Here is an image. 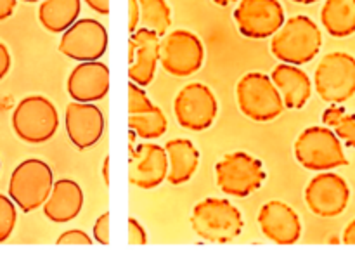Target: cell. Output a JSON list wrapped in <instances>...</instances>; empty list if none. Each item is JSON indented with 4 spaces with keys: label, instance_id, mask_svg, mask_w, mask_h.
I'll list each match as a JSON object with an SVG mask.
<instances>
[{
    "label": "cell",
    "instance_id": "obj_12",
    "mask_svg": "<svg viewBox=\"0 0 355 260\" xmlns=\"http://www.w3.org/2000/svg\"><path fill=\"white\" fill-rule=\"evenodd\" d=\"M232 17L239 33L253 40L270 38L286 21L279 0H239Z\"/></svg>",
    "mask_w": 355,
    "mask_h": 260
},
{
    "label": "cell",
    "instance_id": "obj_25",
    "mask_svg": "<svg viewBox=\"0 0 355 260\" xmlns=\"http://www.w3.org/2000/svg\"><path fill=\"white\" fill-rule=\"evenodd\" d=\"M128 130L134 132L137 137L153 141V139L162 137L168 130V120L162 107L155 106L146 113L128 114Z\"/></svg>",
    "mask_w": 355,
    "mask_h": 260
},
{
    "label": "cell",
    "instance_id": "obj_13",
    "mask_svg": "<svg viewBox=\"0 0 355 260\" xmlns=\"http://www.w3.org/2000/svg\"><path fill=\"white\" fill-rule=\"evenodd\" d=\"M350 201V187L342 175L335 172L318 173L305 187V203L318 217H338L347 210Z\"/></svg>",
    "mask_w": 355,
    "mask_h": 260
},
{
    "label": "cell",
    "instance_id": "obj_2",
    "mask_svg": "<svg viewBox=\"0 0 355 260\" xmlns=\"http://www.w3.org/2000/svg\"><path fill=\"white\" fill-rule=\"evenodd\" d=\"M191 227L203 241L225 245L241 236L245 220L239 208L225 198H205L194 205Z\"/></svg>",
    "mask_w": 355,
    "mask_h": 260
},
{
    "label": "cell",
    "instance_id": "obj_21",
    "mask_svg": "<svg viewBox=\"0 0 355 260\" xmlns=\"http://www.w3.org/2000/svg\"><path fill=\"white\" fill-rule=\"evenodd\" d=\"M168 158V173L166 180L172 186H180L193 179L200 165V151L189 139H170L165 144Z\"/></svg>",
    "mask_w": 355,
    "mask_h": 260
},
{
    "label": "cell",
    "instance_id": "obj_1",
    "mask_svg": "<svg viewBox=\"0 0 355 260\" xmlns=\"http://www.w3.org/2000/svg\"><path fill=\"white\" fill-rule=\"evenodd\" d=\"M321 47V28L305 14L288 17L283 26L270 37V52L286 64H307L319 54Z\"/></svg>",
    "mask_w": 355,
    "mask_h": 260
},
{
    "label": "cell",
    "instance_id": "obj_6",
    "mask_svg": "<svg viewBox=\"0 0 355 260\" xmlns=\"http://www.w3.org/2000/svg\"><path fill=\"white\" fill-rule=\"evenodd\" d=\"M236 101L239 111L253 121H272L284 111L279 90L269 75L260 71H250L239 78Z\"/></svg>",
    "mask_w": 355,
    "mask_h": 260
},
{
    "label": "cell",
    "instance_id": "obj_22",
    "mask_svg": "<svg viewBox=\"0 0 355 260\" xmlns=\"http://www.w3.org/2000/svg\"><path fill=\"white\" fill-rule=\"evenodd\" d=\"M82 0H42L38 21L51 33H62L80 17Z\"/></svg>",
    "mask_w": 355,
    "mask_h": 260
},
{
    "label": "cell",
    "instance_id": "obj_39",
    "mask_svg": "<svg viewBox=\"0 0 355 260\" xmlns=\"http://www.w3.org/2000/svg\"><path fill=\"white\" fill-rule=\"evenodd\" d=\"M293 2L305 3V6H309V3H315V2H319V0H293Z\"/></svg>",
    "mask_w": 355,
    "mask_h": 260
},
{
    "label": "cell",
    "instance_id": "obj_30",
    "mask_svg": "<svg viewBox=\"0 0 355 260\" xmlns=\"http://www.w3.org/2000/svg\"><path fill=\"white\" fill-rule=\"evenodd\" d=\"M58 245H92V238L87 234L82 229H68V231L61 232L58 238Z\"/></svg>",
    "mask_w": 355,
    "mask_h": 260
},
{
    "label": "cell",
    "instance_id": "obj_11",
    "mask_svg": "<svg viewBox=\"0 0 355 260\" xmlns=\"http://www.w3.org/2000/svg\"><path fill=\"white\" fill-rule=\"evenodd\" d=\"M107 51V30L92 17L76 19L68 30L62 31L59 52L78 62L99 61Z\"/></svg>",
    "mask_w": 355,
    "mask_h": 260
},
{
    "label": "cell",
    "instance_id": "obj_23",
    "mask_svg": "<svg viewBox=\"0 0 355 260\" xmlns=\"http://www.w3.org/2000/svg\"><path fill=\"white\" fill-rule=\"evenodd\" d=\"M321 23L331 37L347 38L355 33V0H326Z\"/></svg>",
    "mask_w": 355,
    "mask_h": 260
},
{
    "label": "cell",
    "instance_id": "obj_34",
    "mask_svg": "<svg viewBox=\"0 0 355 260\" xmlns=\"http://www.w3.org/2000/svg\"><path fill=\"white\" fill-rule=\"evenodd\" d=\"M87 6L92 10H96L97 14H103V16H107L110 14V0H83Z\"/></svg>",
    "mask_w": 355,
    "mask_h": 260
},
{
    "label": "cell",
    "instance_id": "obj_5",
    "mask_svg": "<svg viewBox=\"0 0 355 260\" xmlns=\"http://www.w3.org/2000/svg\"><path fill=\"white\" fill-rule=\"evenodd\" d=\"M54 184V172L51 166L38 158L21 162L10 173L9 193L10 200L24 214L37 210L49 198Z\"/></svg>",
    "mask_w": 355,
    "mask_h": 260
},
{
    "label": "cell",
    "instance_id": "obj_37",
    "mask_svg": "<svg viewBox=\"0 0 355 260\" xmlns=\"http://www.w3.org/2000/svg\"><path fill=\"white\" fill-rule=\"evenodd\" d=\"M103 180H104V186H110V158H104L103 162Z\"/></svg>",
    "mask_w": 355,
    "mask_h": 260
},
{
    "label": "cell",
    "instance_id": "obj_32",
    "mask_svg": "<svg viewBox=\"0 0 355 260\" xmlns=\"http://www.w3.org/2000/svg\"><path fill=\"white\" fill-rule=\"evenodd\" d=\"M10 64H12V59H10L9 49H7L3 42H0V80L6 78L10 69Z\"/></svg>",
    "mask_w": 355,
    "mask_h": 260
},
{
    "label": "cell",
    "instance_id": "obj_10",
    "mask_svg": "<svg viewBox=\"0 0 355 260\" xmlns=\"http://www.w3.org/2000/svg\"><path fill=\"white\" fill-rule=\"evenodd\" d=\"M173 113L182 128L203 132L210 128L217 118L218 101L214 90L205 83H187L173 99Z\"/></svg>",
    "mask_w": 355,
    "mask_h": 260
},
{
    "label": "cell",
    "instance_id": "obj_27",
    "mask_svg": "<svg viewBox=\"0 0 355 260\" xmlns=\"http://www.w3.org/2000/svg\"><path fill=\"white\" fill-rule=\"evenodd\" d=\"M16 203L6 194H0V243L7 241L17 222Z\"/></svg>",
    "mask_w": 355,
    "mask_h": 260
},
{
    "label": "cell",
    "instance_id": "obj_31",
    "mask_svg": "<svg viewBox=\"0 0 355 260\" xmlns=\"http://www.w3.org/2000/svg\"><path fill=\"white\" fill-rule=\"evenodd\" d=\"M148 243V232L135 217H128V245L137 246Z\"/></svg>",
    "mask_w": 355,
    "mask_h": 260
},
{
    "label": "cell",
    "instance_id": "obj_38",
    "mask_svg": "<svg viewBox=\"0 0 355 260\" xmlns=\"http://www.w3.org/2000/svg\"><path fill=\"white\" fill-rule=\"evenodd\" d=\"M214 2L220 7H227V6H231V3L238 2V0H214Z\"/></svg>",
    "mask_w": 355,
    "mask_h": 260
},
{
    "label": "cell",
    "instance_id": "obj_3",
    "mask_svg": "<svg viewBox=\"0 0 355 260\" xmlns=\"http://www.w3.org/2000/svg\"><path fill=\"white\" fill-rule=\"evenodd\" d=\"M293 151L297 162L312 172H326L349 165L342 141L326 125L305 128L295 141Z\"/></svg>",
    "mask_w": 355,
    "mask_h": 260
},
{
    "label": "cell",
    "instance_id": "obj_7",
    "mask_svg": "<svg viewBox=\"0 0 355 260\" xmlns=\"http://www.w3.org/2000/svg\"><path fill=\"white\" fill-rule=\"evenodd\" d=\"M14 134L28 144L51 141L59 128L58 107L44 96H28L12 111Z\"/></svg>",
    "mask_w": 355,
    "mask_h": 260
},
{
    "label": "cell",
    "instance_id": "obj_29",
    "mask_svg": "<svg viewBox=\"0 0 355 260\" xmlns=\"http://www.w3.org/2000/svg\"><path fill=\"white\" fill-rule=\"evenodd\" d=\"M92 236L99 245H110V214L107 211L101 214L97 220L94 222Z\"/></svg>",
    "mask_w": 355,
    "mask_h": 260
},
{
    "label": "cell",
    "instance_id": "obj_40",
    "mask_svg": "<svg viewBox=\"0 0 355 260\" xmlns=\"http://www.w3.org/2000/svg\"><path fill=\"white\" fill-rule=\"evenodd\" d=\"M23 2H28V3H35V2H38V0H23Z\"/></svg>",
    "mask_w": 355,
    "mask_h": 260
},
{
    "label": "cell",
    "instance_id": "obj_33",
    "mask_svg": "<svg viewBox=\"0 0 355 260\" xmlns=\"http://www.w3.org/2000/svg\"><path fill=\"white\" fill-rule=\"evenodd\" d=\"M139 28V0H128V33Z\"/></svg>",
    "mask_w": 355,
    "mask_h": 260
},
{
    "label": "cell",
    "instance_id": "obj_15",
    "mask_svg": "<svg viewBox=\"0 0 355 260\" xmlns=\"http://www.w3.org/2000/svg\"><path fill=\"white\" fill-rule=\"evenodd\" d=\"M162 38L148 28H137L128 38V78L141 87H148L155 80L159 64Z\"/></svg>",
    "mask_w": 355,
    "mask_h": 260
},
{
    "label": "cell",
    "instance_id": "obj_16",
    "mask_svg": "<svg viewBox=\"0 0 355 260\" xmlns=\"http://www.w3.org/2000/svg\"><path fill=\"white\" fill-rule=\"evenodd\" d=\"M260 231L276 245H295L302 238L300 215L281 200L267 201L259 211Z\"/></svg>",
    "mask_w": 355,
    "mask_h": 260
},
{
    "label": "cell",
    "instance_id": "obj_18",
    "mask_svg": "<svg viewBox=\"0 0 355 260\" xmlns=\"http://www.w3.org/2000/svg\"><path fill=\"white\" fill-rule=\"evenodd\" d=\"M69 97L76 103H97L110 92V68L101 61L78 62L66 82Z\"/></svg>",
    "mask_w": 355,
    "mask_h": 260
},
{
    "label": "cell",
    "instance_id": "obj_17",
    "mask_svg": "<svg viewBox=\"0 0 355 260\" xmlns=\"http://www.w3.org/2000/svg\"><path fill=\"white\" fill-rule=\"evenodd\" d=\"M64 127L69 141L78 149H89L104 134V114L94 103H69L64 113Z\"/></svg>",
    "mask_w": 355,
    "mask_h": 260
},
{
    "label": "cell",
    "instance_id": "obj_20",
    "mask_svg": "<svg viewBox=\"0 0 355 260\" xmlns=\"http://www.w3.org/2000/svg\"><path fill=\"white\" fill-rule=\"evenodd\" d=\"M270 80L279 90L284 107L288 110H302L311 99L312 82L300 66L279 62L272 69Z\"/></svg>",
    "mask_w": 355,
    "mask_h": 260
},
{
    "label": "cell",
    "instance_id": "obj_35",
    "mask_svg": "<svg viewBox=\"0 0 355 260\" xmlns=\"http://www.w3.org/2000/svg\"><path fill=\"white\" fill-rule=\"evenodd\" d=\"M17 0H0V21L9 19L16 9Z\"/></svg>",
    "mask_w": 355,
    "mask_h": 260
},
{
    "label": "cell",
    "instance_id": "obj_26",
    "mask_svg": "<svg viewBox=\"0 0 355 260\" xmlns=\"http://www.w3.org/2000/svg\"><path fill=\"white\" fill-rule=\"evenodd\" d=\"M322 123L331 128L336 137L347 144L349 148L355 149V114L342 104H331L326 107L322 113Z\"/></svg>",
    "mask_w": 355,
    "mask_h": 260
},
{
    "label": "cell",
    "instance_id": "obj_24",
    "mask_svg": "<svg viewBox=\"0 0 355 260\" xmlns=\"http://www.w3.org/2000/svg\"><path fill=\"white\" fill-rule=\"evenodd\" d=\"M139 24L153 30L159 38L172 26V9L166 0H139Z\"/></svg>",
    "mask_w": 355,
    "mask_h": 260
},
{
    "label": "cell",
    "instance_id": "obj_28",
    "mask_svg": "<svg viewBox=\"0 0 355 260\" xmlns=\"http://www.w3.org/2000/svg\"><path fill=\"white\" fill-rule=\"evenodd\" d=\"M153 107H155V104H153V101L146 94L144 87L137 85L134 82L128 83V114L146 113V111L153 110Z\"/></svg>",
    "mask_w": 355,
    "mask_h": 260
},
{
    "label": "cell",
    "instance_id": "obj_19",
    "mask_svg": "<svg viewBox=\"0 0 355 260\" xmlns=\"http://www.w3.org/2000/svg\"><path fill=\"white\" fill-rule=\"evenodd\" d=\"M85 201V194L78 182L71 179L54 180L45 203L42 205L44 215L54 224H66L80 215Z\"/></svg>",
    "mask_w": 355,
    "mask_h": 260
},
{
    "label": "cell",
    "instance_id": "obj_8",
    "mask_svg": "<svg viewBox=\"0 0 355 260\" xmlns=\"http://www.w3.org/2000/svg\"><path fill=\"white\" fill-rule=\"evenodd\" d=\"M315 92L329 104H343L355 96V58L349 52H328L314 73Z\"/></svg>",
    "mask_w": 355,
    "mask_h": 260
},
{
    "label": "cell",
    "instance_id": "obj_4",
    "mask_svg": "<svg viewBox=\"0 0 355 260\" xmlns=\"http://www.w3.org/2000/svg\"><path fill=\"white\" fill-rule=\"evenodd\" d=\"M262 159L250 153H227L215 163V182L224 194L234 198H248L266 182Z\"/></svg>",
    "mask_w": 355,
    "mask_h": 260
},
{
    "label": "cell",
    "instance_id": "obj_14",
    "mask_svg": "<svg viewBox=\"0 0 355 260\" xmlns=\"http://www.w3.org/2000/svg\"><path fill=\"white\" fill-rule=\"evenodd\" d=\"M168 173V158L163 146L155 142H141L128 156V180L141 189H155Z\"/></svg>",
    "mask_w": 355,
    "mask_h": 260
},
{
    "label": "cell",
    "instance_id": "obj_9",
    "mask_svg": "<svg viewBox=\"0 0 355 260\" xmlns=\"http://www.w3.org/2000/svg\"><path fill=\"white\" fill-rule=\"evenodd\" d=\"M203 62L205 45L193 31L177 28L159 42V64L168 75L186 78L200 71Z\"/></svg>",
    "mask_w": 355,
    "mask_h": 260
},
{
    "label": "cell",
    "instance_id": "obj_36",
    "mask_svg": "<svg viewBox=\"0 0 355 260\" xmlns=\"http://www.w3.org/2000/svg\"><path fill=\"white\" fill-rule=\"evenodd\" d=\"M342 241L345 243V245H355V218L352 222H349L347 227L343 229Z\"/></svg>",
    "mask_w": 355,
    "mask_h": 260
},
{
    "label": "cell",
    "instance_id": "obj_41",
    "mask_svg": "<svg viewBox=\"0 0 355 260\" xmlns=\"http://www.w3.org/2000/svg\"><path fill=\"white\" fill-rule=\"evenodd\" d=\"M0 166H2V165H0Z\"/></svg>",
    "mask_w": 355,
    "mask_h": 260
}]
</instances>
